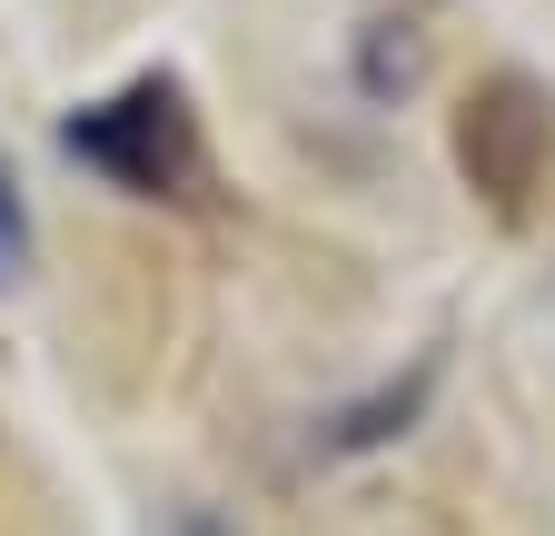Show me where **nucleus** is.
I'll use <instances>...</instances> for the list:
<instances>
[{"label":"nucleus","instance_id":"1","mask_svg":"<svg viewBox=\"0 0 555 536\" xmlns=\"http://www.w3.org/2000/svg\"><path fill=\"white\" fill-rule=\"evenodd\" d=\"M60 150L80 159V169H100L109 189H129V199H198V179H208L198 110H189V90L169 71H139L129 90L69 110L60 119Z\"/></svg>","mask_w":555,"mask_h":536},{"label":"nucleus","instance_id":"2","mask_svg":"<svg viewBox=\"0 0 555 536\" xmlns=\"http://www.w3.org/2000/svg\"><path fill=\"white\" fill-rule=\"evenodd\" d=\"M456 179L496 209L506 229L535 219V189L555 169V90L526 80V71H486L466 100H456Z\"/></svg>","mask_w":555,"mask_h":536},{"label":"nucleus","instance_id":"3","mask_svg":"<svg viewBox=\"0 0 555 536\" xmlns=\"http://www.w3.org/2000/svg\"><path fill=\"white\" fill-rule=\"evenodd\" d=\"M427 387H437V348L416 358L406 378H387L377 397H358V408H337V418H318V457H367V447L406 437V427H416V408H427Z\"/></svg>","mask_w":555,"mask_h":536},{"label":"nucleus","instance_id":"4","mask_svg":"<svg viewBox=\"0 0 555 536\" xmlns=\"http://www.w3.org/2000/svg\"><path fill=\"white\" fill-rule=\"evenodd\" d=\"M21 258H30V219H21V199H11V179H0V289L21 279Z\"/></svg>","mask_w":555,"mask_h":536},{"label":"nucleus","instance_id":"5","mask_svg":"<svg viewBox=\"0 0 555 536\" xmlns=\"http://www.w3.org/2000/svg\"><path fill=\"white\" fill-rule=\"evenodd\" d=\"M387 80H397V90L416 80V40H377V50H367V90H387Z\"/></svg>","mask_w":555,"mask_h":536}]
</instances>
